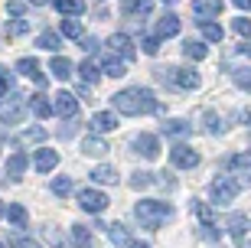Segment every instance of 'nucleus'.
<instances>
[{
    "instance_id": "1",
    "label": "nucleus",
    "mask_w": 251,
    "mask_h": 248,
    "mask_svg": "<svg viewBox=\"0 0 251 248\" xmlns=\"http://www.w3.org/2000/svg\"><path fill=\"white\" fill-rule=\"evenodd\" d=\"M114 111H121V114H150V111H157V98H153V92L150 88H124V92H118L111 98Z\"/></svg>"
},
{
    "instance_id": "2",
    "label": "nucleus",
    "mask_w": 251,
    "mask_h": 248,
    "mask_svg": "<svg viewBox=\"0 0 251 248\" xmlns=\"http://www.w3.org/2000/svg\"><path fill=\"white\" fill-rule=\"evenodd\" d=\"M134 216H137V222L144 229H160L167 219H173V206L160 199H140L134 206Z\"/></svg>"
},
{
    "instance_id": "3",
    "label": "nucleus",
    "mask_w": 251,
    "mask_h": 248,
    "mask_svg": "<svg viewBox=\"0 0 251 248\" xmlns=\"http://www.w3.org/2000/svg\"><path fill=\"white\" fill-rule=\"evenodd\" d=\"M157 75L163 82H173L176 88H186V92L199 88V72L196 69H157Z\"/></svg>"
},
{
    "instance_id": "4",
    "label": "nucleus",
    "mask_w": 251,
    "mask_h": 248,
    "mask_svg": "<svg viewBox=\"0 0 251 248\" xmlns=\"http://www.w3.org/2000/svg\"><path fill=\"white\" fill-rule=\"evenodd\" d=\"M238 190H242V183L235 180V176H219V180H212V199L222 206V202H232L235 196H238Z\"/></svg>"
},
{
    "instance_id": "5",
    "label": "nucleus",
    "mask_w": 251,
    "mask_h": 248,
    "mask_svg": "<svg viewBox=\"0 0 251 248\" xmlns=\"http://www.w3.org/2000/svg\"><path fill=\"white\" fill-rule=\"evenodd\" d=\"M130 150L140 154L144 160H157L160 157V140L153 134H137V138H130Z\"/></svg>"
},
{
    "instance_id": "6",
    "label": "nucleus",
    "mask_w": 251,
    "mask_h": 248,
    "mask_svg": "<svg viewBox=\"0 0 251 248\" xmlns=\"http://www.w3.org/2000/svg\"><path fill=\"white\" fill-rule=\"evenodd\" d=\"M170 160H173L176 170H193V166H199V154H196L193 147H186V144H176V147L170 150Z\"/></svg>"
},
{
    "instance_id": "7",
    "label": "nucleus",
    "mask_w": 251,
    "mask_h": 248,
    "mask_svg": "<svg viewBox=\"0 0 251 248\" xmlns=\"http://www.w3.org/2000/svg\"><path fill=\"white\" fill-rule=\"evenodd\" d=\"M78 206H82L85 212L98 216V212H104V206H108V196L98 193V190H88V186H85L82 193H78Z\"/></svg>"
},
{
    "instance_id": "8",
    "label": "nucleus",
    "mask_w": 251,
    "mask_h": 248,
    "mask_svg": "<svg viewBox=\"0 0 251 248\" xmlns=\"http://www.w3.org/2000/svg\"><path fill=\"white\" fill-rule=\"evenodd\" d=\"M17 72L26 75V79H33V82H36V88H46V75H43V69H39V62L33 59V55L17 59Z\"/></svg>"
},
{
    "instance_id": "9",
    "label": "nucleus",
    "mask_w": 251,
    "mask_h": 248,
    "mask_svg": "<svg viewBox=\"0 0 251 248\" xmlns=\"http://www.w3.org/2000/svg\"><path fill=\"white\" fill-rule=\"evenodd\" d=\"M225 229H228V235H232L235 242H245V235H248V229H251V219L242 216V212H232V216L225 219Z\"/></svg>"
},
{
    "instance_id": "10",
    "label": "nucleus",
    "mask_w": 251,
    "mask_h": 248,
    "mask_svg": "<svg viewBox=\"0 0 251 248\" xmlns=\"http://www.w3.org/2000/svg\"><path fill=\"white\" fill-rule=\"evenodd\" d=\"M108 46H111V53L121 55V59H134V53H137V49H134V39H130L127 33H114V36L108 39Z\"/></svg>"
},
{
    "instance_id": "11",
    "label": "nucleus",
    "mask_w": 251,
    "mask_h": 248,
    "mask_svg": "<svg viewBox=\"0 0 251 248\" xmlns=\"http://www.w3.org/2000/svg\"><path fill=\"white\" fill-rule=\"evenodd\" d=\"M124 62H127V59H121L118 53H108L101 59V72L111 75V79H121V75H127V65H124Z\"/></svg>"
},
{
    "instance_id": "12",
    "label": "nucleus",
    "mask_w": 251,
    "mask_h": 248,
    "mask_svg": "<svg viewBox=\"0 0 251 248\" xmlns=\"http://www.w3.org/2000/svg\"><path fill=\"white\" fill-rule=\"evenodd\" d=\"M56 164H59V150L43 147V150H36V154H33V166H36V173H49Z\"/></svg>"
},
{
    "instance_id": "13",
    "label": "nucleus",
    "mask_w": 251,
    "mask_h": 248,
    "mask_svg": "<svg viewBox=\"0 0 251 248\" xmlns=\"http://www.w3.org/2000/svg\"><path fill=\"white\" fill-rule=\"evenodd\" d=\"M52 105H56V114H59V118H72L75 111H78V98H75L72 92H59Z\"/></svg>"
},
{
    "instance_id": "14",
    "label": "nucleus",
    "mask_w": 251,
    "mask_h": 248,
    "mask_svg": "<svg viewBox=\"0 0 251 248\" xmlns=\"http://www.w3.org/2000/svg\"><path fill=\"white\" fill-rule=\"evenodd\" d=\"M225 166H228L235 176L251 180V154H235V157H228V160H225Z\"/></svg>"
},
{
    "instance_id": "15",
    "label": "nucleus",
    "mask_w": 251,
    "mask_h": 248,
    "mask_svg": "<svg viewBox=\"0 0 251 248\" xmlns=\"http://www.w3.org/2000/svg\"><path fill=\"white\" fill-rule=\"evenodd\" d=\"M49 69H52V75H56L59 82H65V79H72L75 65L65 59V55H52V62H49Z\"/></svg>"
},
{
    "instance_id": "16",
    "label": "nucleus",
    "mask_w": 251,
    "mask_h": 248,
    "mask_svg": "<svg viewBox=\"0 0 251 248\" xmlns=\"http://www.w3.org/2000/svg\"><path fill=\"white\" fill-rule=\"evenodd\" d=\"M176 33H179V17H176V13H167V17H160V23H157V36H160V39L176 36Z\"/></svg>"
},
{
    "instance_id": "17",
    "label": "nucleus",
    "mask_w": 251,
    "mask_h": 248,
    "mask_svg": "<svg viewBox=\"0 0 251 248\" xmlns=\"http://www.w3.org/2000/svg\"><path fill=\"white\" fill-rule=\"evenodd\" d=\"M92 128L98 131V134H104V131H114V128H118L114 111H98V114H92Z\"/></svg>"
},
{
    "instance_id": "18",
    "label": "nucleus",
    "mask_w": 251,
    "mask_h": 248,
    "mask_svg": "<svg viewBox=\"0 0 251 248\" xmlns=\"http://www.w3.org/2000/svg\"><path fill=\"white\" fill-rule=\"evenodd\" d=\"M7 219H10V225L13 229H26V206L23 202H10V209H7Z\"/></svg>"
},
{
    "instance_id": "19",
    "label": "nucleus",
    "mask_w": 251,
    "mask_h": 248,
    "mask_svg": "<svg viewBox=\"0 0 251 248\" xmlns=\"http://www.w3.org/2000/svg\"><path fill=\"white\" fill-rule=\"evenodd\" d=\"M193 13H199V17H219L222 13V0H193Z\"/></svg>"
},
{
    "instance_id": "20",
    "label": "nucleus",
    "mask_w": 251,
    "mask_h": 248,
    "mask_svg": "<svg viewBox=\"0 0 251 248\" xmlns=\"http://www.w3.org/2000/svg\"><path fill=\"white\" fill-rule=\"evenodd\" d=\"M153 0H127L124 3V17H150Z\"/></svg>"
},
{
    "instance_id": "21",
    "label": "nucleus",
    "mask_w": 251,
    "mask_h": 248,
    "mask_svg": "<svg viewBox=\"0 0 251 248\" xmlns=\"http://www.w3.org/2000/svg\"><path fill=\"white\" fill-rule=\"evenodd\" d=\"M189 131H193V124H189V121H183V118H173V121H167V124H163V134H167V138H186Z\"/></svg>"
},
{
    "instance_id": "22",
    "label": "nucleus",
    "mask_w": 251,
    "mask_h": 248,
    "mask_svg": "<svg viewBox=\"0 0 251 248\" xmlns=\"http://www.w3.org/2000/svg\"><path fill=\"white\" fill-rule=\"evenodd\" d=\"M52 7L65 17H78V13H85V0H52Z\"/></svg>"
},
{
    "instance_id": "23",
    "label": "nucleus",
    "mask_w": 251,
    "mask_h": 248,
    "mask_svg": "<svg viewBox=\"0 0 251 248\" xmlns=\"http://www.w3.org/2000/svg\"><path fill=\"white\" fill-rule=\"evenodd\" d=\"M43 140H46V131H43V128H26V131H20V134H17L20 147H26V144H43Z\"/></svg>"
},
{
    "instance_id": "24",
    "label": "nucleus",
    "mask_w": 251,
    "mask_h": 248,
    "mask_svg": "<svg viewBox=\"0 0 251 248\" xmlns=\"http://www.w3.org/2000/svg\"><path fill=\"white\" fill-rule=\"evenodd\" d=\"M26 166H29L26 154H13V157H10V164H7V176H10V180H20Z\"/></svg>"
},
{
    "instance_id": "25",
    "label": "nucleus",
    "mask_w": 251,
    "mask_h": 248,
    "mask_svg": "<svg viewBox=\"0 0 251 248\" xmlns=\"http://www.w3.org/2000/svg\"><path fill=\"white\" fill-rule=\"evenodd\" d=\"M199 29H202V36L209 43H222V36H225V29L219 23H212V20H199Z\"/></svg>"
},
{
    "instance_id": "26",
    "label": "nucleus",
    "mask_w": 251,
    "mask_h": 248,
    "mask_svg": "<svg viewBox=\"0 0 251 248\" xmlns=\"http://www.w3.org/2000/svg\"><path fill=\"white\" fill-rule=\"evenodd\" d=\"M82 150H85L88 157H104L111 147H108L101 138H85V140H82Z\"/></svg>"
},
{
    "instance_id": "27",
    "label": "nucleus",
    "mask_w": 251,
    "mask_h": 248,
    "mask_svg": "<svg viewBox=\"0 0 251 248\" xmlns=\"http://www.w3.org/2000/svg\"><path fill=\"white\" fill-rule=\"evenodd\" d=\"M205 53H209V49H205L199 39H186V43H183V55H186V59H193V62L205 59Z\"/></svg>"
},
{
    "instance_id": "28",
    "label": "nucleus",
    "mask_w": 251,
    "mask_h": 248,
    "mask_svg": "<svg viewBox=\"0 0 251 248\" xmlns=\"http://www.w3.org/2000/svg\"><path fill=\"white\" fill-rule=\"evenodd\" d=\"M92 180H95V183H118V170L108 166V164H101V166H95V170H92Z\"/></svg>"
},
{
    "instance_id": "29",
    "label": "nucleus",
    "mask_w": 251,
    "mask_h": 248,
    "mask_svg": "<svg viewBox=\"0 0 251 248\" xmlns=\"http://www.w3.org/2000/svg\"><path fill=\"white\" fill-rule=\"evenodd\" d=\"M29 111H33L36 118H49V114H56V105H49V101L43 98V95H39V98L29 101Z\"/></svg>"
},
{
    "instance_id": "30",
    "label": "nucleus",
    "mask_w": 251,
    "mask_h": 248,
    "mask_svg": "<svg viewBox=\"0 0 251 248\" xmlns=\"http://www.w3.org/2000/svg\"><path fill=\"white\" fill-rule=\"evenodd\" d=\"M36 46L39 49H49V53H56V49L62 46V36H59V33H39V36H36Z\"/></svg>"
},
{
    "instance_id": "31",
    "label": "nucleus",
    "mask_w": 251,
    "mask_h": 248,
    "mask_svg": "<svg viewBox=\"0 0 251 248\" xmlns=\"http://www.w3.org/2000/svg\"><path fill=\"white\" fill-rule=\"evenodd\" d=\"M78 75H82V82L95 85V82H98V75H104V72H101V69H98L95 62H88V59H85V62L78 65Z\"/></svg>"
},
{
    "instance_id": "32",
    "label": "nucleus",
    "mask_w": 251,
    "mask_h": 248,
    "mask_svg": "<svg viewBox=\"0 0 251 248\" xmlns=\"http://www.w3.org/2000/svg\"><path fill=\"white\" fill-rule=\"evenodd\" d=\"M72 242H75V248H88L92 245V232L85 225H72Z\"/></svg>"
},
{
    "instance_id": "33",
    "label": "nucleus",
    "mask_w": 251,
    "mask_h": 248,
    "mask_svg": "<svg viewBox=\"0 0 251 248\" xmlns=\"http://www.w3.org/2000/svg\"><path fill=\"white\" fill-rule=\"evenodd\" d=\"M108 239H111V245H130V235L124 232V225H108Z\"/></svg>"
},
{
    "instance_id": "34",
    "label": "nucleus",
    "mask_w": 251,
    "mask_h": 248,
    "mask_svg": "<svg viewBox=\"0 0 251 248\" xmlns=\"http://www.w3.org/2000/svg\"><path fill=\"white\" fill-rule=\"evenodd\" d=\"M202 121H205V131H209V134H219V131L225 128V124H222V118H219L215 111H205V114H202Z\"/></svg>"
},
{
    "instance_id": "35",
    "label": "nucleus",
    "mask_w": 251,
    "mask_h": 248,
    "mask_svg": "<svg viewBox=\"0 0 251 248\" xmlns=\"http://www.w3.org/2000/svg\"><path fill=\"white\" fill-rule=\"evenodd\" d=\"M0 118H3V121H13V124H17V121L23 118V111H20V105H0Z\"/></svg>"
},
{
    "instance_id": "36",
    "label": "nucleus",
    "mask_w": 251,
    "mask_h": 248,
    "mask_svg": "<svg viewBox=\"0 0 251 248\" xmlns=\"http://www.w3.org/2000/svg\"><path fill=\"white\" fill-rule=\"evenodd\" d=\"M150 183H153V173H144V170H137V173L130 176V186H134V190H147Z\"/></svg>"
},
{
    "instance_id": "37",
    "label": "nucleus",
    "mask_w": 251,
    "mask_h": 248,
    "mask_svg": "<svg viewBox=\"0 0 251 248\" xmlns=\"http://www.w3.org/2000/svg\"><path fill=\"white\" fill-rule=\"evenodd\" d=\"M235 85H238V88H245V92H251V65H245V69H238V72H235Z\"/></svg>"
},
{
    "instance_id": "38",
    "label": "nucleus",
    "mask_w": 251,
    "mask_h": 248,
    "mask_svg": "<svg viewBox=\"0 0 251 248\" xmlns=\"http://www.w3.org/2000/svg\"><path fill=\"white\" fill-rule=\"evenodd\" d=\"M62 36L78 39V36H82V23H78V20H65V23H62Z\"/></svg>"
},
{
    "instance_id": "39",
    "label": "nucleus",
    "mask_w": 251,
    "mask_h": 248,
    "mask_svg": "<svg viewBox=\"0 0 251 248\" xmlns=\"http://www.w3.org/2000/svg\"><path fill=\"white\" fill-rule=\"evenodd\" d=\"M193 212L202 219V225H212V206H205V202H193Z\"/></svg>"
},
{
    "instance_id": "40",
    "label": "nucleus",
    "mask_w": 251,
    "mask_h": 248,
    "mask_svg": "<svg viewBox=\"0 0 251 248\" xmlns=\"http://www.w3.org/2000/svg\"><path fill=\"white\" fill-rule=\"evenodd\" d=\"M52 193H56V196H69V193H72V180H69V176L52 180Z\"/></svg>"
},
{
    "instance_id": "41",
    "label": "nucleus",
    "mask_w": 251,
    "mask_h": 248,
    "mask_svg": "<svg viewBox=\"0 0 251 248\" xmlns=\"http://www.w3.org/2000/svg\"><path fill=\"white\" fill-rule=\"evenodd\" d=\"M140 49H144L147 55H157L160 53V39L157 36H144V39H140Z\"/></svg>"
},
{
    "instance_id": "42",
    "label": "nucleus",
    "mask_w": 251,
    "mask_h": 248,
    "mask_svg": "<svg viewBox=\"0 0 251 248\" xmlns=\"http://www.w3.org/2000/svg\"><path fill=\"white\" fill-rule=\"evenodd\" d=\"M235 33H242V36H248V33H251V20L238 17V20H235Z\"/></svg>"
},
{
    "instance_id": "43",
    "label": "nucleus",
    "mask_w": 251,
    "mask_h": 248,
    "mask_svg": "<svg viewBox=\"0 0 251 248\" xmlns=\"http://www.w3.org/2000/svg\"><path fill=\"white\" fill-rule=\"evenodd\" d=\"M26 29H29V20H17V23L10 27V33H13V36H23Z\"/></svg>"
},
{
    "instance_id": "44",
    "label": "nucleus",
    "mask_w": 251,
    "mask_h": 248,
    "mask_svg": "<svg viewBox=\"0 0 251 248\" xmlns=\"http://www.w3.org/2000/svg\"><path fill=\"white\" fill-rule=\"evenodd\" d=\"M7 88H10V75H7V69H0V98H3Z\"/></svg>"
},
{
    "instance_id": "45",
    "label": "nucleus",
    "mask_w": 251,
    "mask_h": 248,
    "mask_svg": "<svg viewBox=\"0 0 251 248\" xmlns=\"http://www.w3.org/2000/svg\"><path fill=\"white\" fill-rule=\"evenodd\" d=\"M13 248H39L33 239H13Z\"/></svg>"
},
{
    "instance_id": "46",
    "label": "nucleus",
    "mask_w": 251,
    "mask_h": 248,
    "mask_svg": "<svg viewBox=\"0 0 251 248\" xmlns=\"http://www.w3.org/2000/svg\"><path fill=\"white\" fill-rule=\"evenodd\" d=\"M82 49H85V53H95V49H98V39H95V36L82 39Z\"/></svg>"
},
{
    "instance_id": "47",
    "label": "nucleus",
    "mask_w": 251,
    "mask_h": 248,
    "mask_svg": "<svg viewBox=\"0 0 251 248\" xmlns=\"http://www.w3.org/2000/svg\"><path fill=\"white\" fill-rule=\"evenodd\" d=\"M7 13H10V17H20V13H23V3H10Z\"/></svg>"
},
{
    "instance_id": "48",
    "label": "nucleus",
    "mask_w": 251,
    "mask_h": 248,
    "mask_svg": "<svg viewBox=\"0 0 251 248\" xmlns=\"http://www.w3.org/2000/svg\"><path fill=\"white\" fill-rule=\"evenodd\" d=\"M238 10H245V13H251V0H232Z\"/></svg>"
},
{
    "instance_id": "49",
    "label": "nucleus",
    "mask_w": 251,
    "mask_h": 248,
    "mask_svg": "<svg viewBox=\"0 0 251 248\" xmlns=\"http://www.w3.org/2000/svg\"><path fill=\"white\" fill-rule=\"evenodd\" d=\"M238 53H242V55H251V43H242V46H238Z\"/></svg>"
},
{
    "instance_id": "50",
    "label": "nucleus",
    "mask_w": 251,
    "mask_h": 248,
    "mask_svg": "<svg viewBox=\"0 0 251 248\" xmlns=\"http://www.w3.org/2000/svg\"><path fill=\"white\" fill-rule=\"evenodd\" d=\"M127 248H150V245H147V242H130Z\"/></svg>"
},
{
    "instance_id": "51",
    "label": "nucleus",
    "mask_w": 251,
    "mask_h": 248,
    "mask_svg": "<svg viewBox=\"0 0 251 248\" xmlns=\"http://www.w3.org/2000/svg\"><path fill=\"white\" fill-rule=\"evenodd\" d=\"M23 3H36V7H43V3H49V0H23Z\"/></svg>"
},
{
    "instance_id": "52",
    "label": "nucleus",
    "mask_w": 251,
    "mask_h": 248,
    "mask_svg": "<svg viewBox=\"0 0 251 248\" xmlns=\"http://www.w3.org/2000/svg\"><path fill=\"white\" fill-rule=\"evenodd\" d=\"M3 212H7V206H3V202H0V219H3Z\"/></svg>"
},
{
    "instance_id": "53",
    "label": "nucleus",
    "mask_w": 251,
    "mask_h": 248,
    "mask_svg": "<svg viewBox=\"0 0 251 248\" xmlns=\"http://www.w3.org/2000/svg\"><path fill=\"white\" fill-rule=\"evenodd\" d=\"M242 248H251V242H242Z\"/></svg>"
},
{
    "instance_id": "54",
    "label": "nucleus",
    "mask_w": 251,
    "mask_h": 248,
    "mask_svg": "<svg viewBox=\"0 0 251 248\" xmlns=\"http://www.w3.org/2000/svg\"><path fill=\"white\" fill-rule=\"evenodd\" d=\"M205 248H222V245H205Z\"/></svg>"
},
{
    "instance_id": "55",
    "label": "nucleus",
    "mask_w": 251,
    "mask_h": 248,
    "mask_svg": "<svg viewBox=\"0 0 251 248\" xmlns=\"http://www.w3.org/2000/svg\"><path fill=\"white\" fill-rule=\"evenodd\" d=\"M163 3H176V0H163Z\"/></svg>"
},
{
    "instance_id": "56",
    "label": "nucleus",
    "mask_w": 251,
    "mask_h": 248,
    "mask_svg": "<svg viewBox=\"0 0 251 248\" xmlns=\"http://www.w3.org/2000/svg\"><path fill=\"white\" fill-rule=\"evenodd\" d=\"M248 140H251V134H248Z\"/></svg>"
},
{
    "instance_id": "57",
    "label": "nucleus",
    "mask_w": 251,
    "mask_h": 248,
    "mask_svg": "<svg viewBox=\"0 0 251 248\" xmlns=\"http://www.w3.org/2000/svg\"><path fill=\"white\" fill-rule=\"evenodd\" d=\"M0 248H3V245H0Z\"/></svg>"
}]
</instances>
